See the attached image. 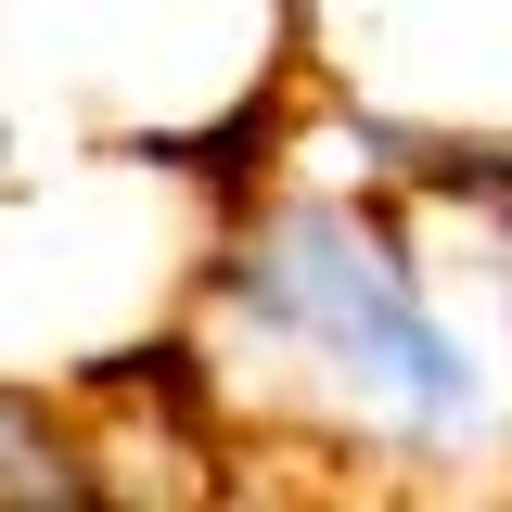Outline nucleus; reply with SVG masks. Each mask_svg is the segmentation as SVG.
<instances>
[{"label": "nucleus", "instance_id": "obj_1", "mask_svg": "<svg viewBox=\"0 0 512 512\" xmlns=\"http://www.w3.org/2000/svg\"><path fill=\"white\" fill-rule=\"evenodd\" d=\"M205 295L320 410V436L384 461H461L500 436V346L436 295L423 244L372 192H244Z\"/></svg>", "mask_w": 512, "mask_h": 512}]
</instances>
